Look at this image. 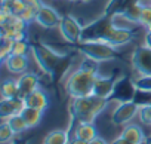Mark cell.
I'll return each instance as SVG.
<instances>
[{
  "mask_svg": "<svg viewBox=\"0 0 151 144\" xmlns=\"http://www.w3.org/2000/svg\"><path fill=\"white\" fill-rule=\"evenodd\" d=\"M70 144H89V141L82 140V138H77V137H74V138L70 141Z\"/></svg>",
  "mask_w": 151,
  "mask_h": 144,
  "instance_id": "cell-34",
  "label": "cell"
},
{
  "mask_svg": "<svg viewBox=\"0 0 151 144\" xmlns=\"http://www.w3.org/2000/svg\"><path fill=\"white\" fill-rule=\"evenodd\" d=\"M31 51V43L27 39H21V40H14V48H12V54L15 55H28V52Z\"/></svg>",
  "mask_w": 151,
  "mask_h": 144,
  "instance_id": "cell-25",
  "label": "cell"
},
{
  "mask_svg": "<svg viewBox=\"0 0 151 144\" xmlns=\"http://www.w3.org/2000/svg\"><path fill=\"white\" fill-rule=\"evenodd\" d=\"M61 15L58 14V11L46 3H43V6L36 12V20L34 22L39 24L40 27L46 28V30H52V28H58L59 22H61Z\"/></svg>",
  "mask_w": 151,
  "mask_h": 144,
  "instance_id": "cell-10",
  "label": "cell"
},
{
  "mask_svg": "<svg viewBox=\"0 0 151 144\" xmlns=\"http://www.w3.org/2000/svg\"><path fill=\"white\" fill-rule=\"evenodd\" d=\"M70 141L71 140L65 129H53L45 137L43 144H70Z\"/></svg>",
  "mask_w": 151,
  "mask_h": 144,
  "instance_id": "cell-22",
  "label": "cell"
},
{
  "mask_svg": "<svg viewBox=\"0 0 151 144\" xmlns=\"http://www.w3.org/2000/svg\"><path fill=\"white\" fill-rule=\"evenodd\" d=\"M58 28L65 42H68L71 45H79L82 42L83 27L79 22V20L74 18L73 15H62Z\"/></svg>",
  "mask_w": 151,
  "mask_h": 144,
  "instance_id": "cell-6",
  "label": "cell"
},
{
  "mask_svg": "<svg viewBox=\"0 0 151 144\" xmlns=\"http://www.w3.org/2000/svg\"><path fill=\"white\" fill-rule=\"evenodd\" d=\"M15 135H17V134H15V132L12 131V128L6 123V120H3L2 125H0V141H2L3 144L12 143V140H14Z\"/></svg>",
  "mask_w": 151,
  "mask_h": 144,
  "instance_id": "cell-27",
  "label": "cell"
},
{
  "mask_svg": "<svg viewBox=\"0 0 151 144\" xmlns=\"http://www.w3.org/2000/svg\"><path fill=\"white\" fill-rule=\"evenodd\" d=\"M132 67L142 76H151V49L142 46H138L133 49L130 56Z\"/></svg>",
  "mask_w": 151,
  "mask_h": 144,
  "instance_id": "cell-9",
  "label": "cell"
},
{
  "mask_svg": "<svg viewBox=\"0 0 151 144\" xmlns=\"http://www.w3.org/2000/svg\"><path fill=\"white\" fill-rule=\"evenodd\" d=\"M68 2H80V0H68Z\"/></svg>",
  "mask_w": 151,
  "mask_h": 144,
  "instance_id": "cell-38",
  "label": "cell"
},
{
  "mask_svg": "<svg viewBox=\"0 0 151 144\" xmlns=\"http://www.w3.org/2000/svg\"><path fill=\"white\" fill-rule=\"evenodd\" d=\"M139 104L135 100H129V101H123L119 103V106L113 110L111 113V122L117 126H124L127 123L132 122V119L135 116H138L139 113Z\"/></svg>",
  "mask_w": 151,
  "mask_h": 144,
  "instance_id": "cell-7",
  "label": "cell"
},
{
  "mask_svg": "<svg viewBox=\"0 0 151 144\" xmlns=\"http://www.w3.org/2000/svg\"><path fill=\"white\" fill-rule=\"evenodd\" d=\"M80 2H83V3H89V2H92V0H80Z\"/></svg>",
  "mask_w": 151,
  "mask_h": 144,
  "instance_id": "cell-37",
  "label": "cell"
},
{
  "mask_svg": "<svg viewBox=\"0 0 151 144\" xmlns=\"http://www.w3.org/2000/svg\"><path fill=\"white\" fill-rule=\"evenodd\" d=\"M25 106L27 107H33V109H39V110H43L46 111L47 107H49V97L47 94L42 89V88H37L34 89L33 92H30L25 98H22Z\"/></svg>",
  "mask_w": 151,
  "mask_h": 144,
  "instance_id": "cell-16",
  "label": "cell"
},
{
  "mask_svg": "<svg viewBox=\"0 0 151 144\" xmlns=\"http://www.w3.org/2000/svg\"><path fill=\"white\" fill-rule=\"evenodd\" d=\"M150 22H151V2H150V5H144L142 12H141V18H139V25L145 27Z\"/></svg>",
  "mask_w": 151,
  "mask_h": 144,
  "instance_id": "cell-29",
  "label": "cell"
},
{
  "mask_svg": "<svg viewBox=\"0 0 151 144\" xmlns=\"http://www.w3.org/2000/svg\"><path fill=\"white\" fill-rule=\"evenodd\" d=\"M96 135L98 132H96V126L93 122H77V125L74 128V137L86 140V141L93 140Z\"/></svg>",
  "mask_w": 151,
  "mask_h": 144,
  "instance_id": "cell-19",
  "label": "cell"
},
{
  "mask_svg": "<svg viewBox=\"0 0 151 144\" xmlns=\"http://www.w3.org/2000/svg\"><path fill=\"white\" fill-rule=\"evenodd\" d=\"M142 8H144V3L141 2V0H136V2L132 3V5L127 8V11H126L122 17H119V18L124 20V21L129 22V24H139V18H141Z\"/></svg>",
  "mask_w": 151,
  "mask_h": 144,
  "instance_id": "cell-21",
  "label": "cell"
},
{
  "mask_svg": "<svg viewBox=\"0 0 151 144\" xmlns=\"http://www.w3.org/2000/svg\"><path fill=\"white\" fill-rule=\"evenodd\" d=\"M18 89H19V97L25 98L30 92H33L34 89L39 88L40 85V77L39 75L33 73V71H25L24 75H21L18 79Z\"/></svg>",
  "mask_w": 151,
  "mask_h": 144,
  "instance_id": "cell-14",
  "label": "cell"
},
{
  "mask_svg": "<svg viewBox=\"0 0 151 144\" xmlns=\"http://www.w3.org/2000/svg\"><path fill=\"white\" fill-rule=\"evenodd\" d=\"M116 82H117V79H114L111 76L107 77V76L98 75L93 82L92 95H95L98 98H104V100H111L114 89H116Z\"/></svg>",
  "mask_w": 151,
  "mask_h": 144,
  "instance_id": "cell-11",
  "label": "cell"
},
{
  "mask_svg": "<svg viewBox=\"0 0 151 144\" xmlns=\"http://www.w3.org/2000/svg\"><path fill=\"white\" fill-rule=\"evenodd\" d=\"M31 54L39 65V68L43 71V73L49 75L50 77H53L59 67L62 65V62L65 61L67 55L58 52L56 49L50 48L49 45L43 43V42H37L31 45Z\"/></svg>",
  "mask_w": 151,
  "mask_h": 144,
  "instance_id": "cell-2",
  "label": "cell"
},
{
  "mask_svg": "<svg viewBox=\"0 0 151 144\" xmlns=\"http://www.w3.org/2000/svg\"><path fill=\"white\" fill-rule=\"evenodd\" d=\"M144 46L151 49V31H147L144 36Z\"/></svg>",
  "mask_w": 151,
  "mask_h": 144,
  "instance_id": "cell-32",
  "label": "cell"
},
{
  "mask_svg": "<svg viewBox=\"0 0 151 144\" xmlns=\"http://www.w3.org/2000/svg\"><path fill=\"white\" fill-rule=\"evenodd\" d=\"M2 45H0V59H2V62L12 54V48H14V40L9 39V37H5L2 36Z\"/></svg>",
  "mask_w": 151,
  "mask_h": 144,
  "instance_id": "cell-26",
  "label": "cell"
},
{
  "mask_svg": "<svg viewBox=\"0 0 151 144\" xmlns=\"http://www.w3.org/2000/svg\"><path fill=\"white\" fill-rule=\"evenodd\" d=\"M3 65L8 68L9 73L21 76V75L25 73V71H28V68H30V59H28V55H15V54H11L3 61Z\"/></svg>",
  "mask_w": 151,
  "mask_h": 144,
  "instance_id": "cell-13",
  "label": "cell"
},
{
  "mask_svg": "<svg viewBox=\"0 0 151 144\" xmlns=\"http://www.w3.org/2000/svg\"><path fill=\"white\" fill-rule=\"evenodd\" d=\"M99 75V73H98ZM96 73L88 71L82 67L76 68L73 73L65 80V92L71 98H80V97H88L92 95V88L93 82L98 76Z\"/></svg>",
  "mask_w": 151,
  "mask_h": 144,
  "instance_id": "cell-3",
  "label": "cell"
},
{
  "mask_svg": "<svg viewBox=\"0 0 151 144\" xmlns=\"http://www.w3.org/2000/svg\"><path fill=\"white\" fill-rule=\"evenodd\" d=\"M19 97V89H18V82L14 79H8L2 83V98H17Z\"/></svg>",
  "mask_w": 151,
  "mask_h": 144,
  "instance_id": "cell-23",
  "label": "cell"
},
{
  "mask_svg": "<svg viewBox=\"0 0 151 144\" xmlns=\"http://www.w3.org/2000/svg\"><path fill=\"white\" fill-rule=\"evenodd\" d=\"M89 144H108V143H107V140H105L104 137L96 135L93 140H91V141H89Z\"/></svg>",
  "mask_w": 151,
  "mask_h": 144,
  "instance_id": "cell-31",
  "label": "cell"
},
{
  "mask_svg": "<svg viewBox=\"0 0 151 144\" xmlns=\"http://www.w3.org/2000/svg\"><path fill=\"white\" fill-rule=\"evenodd\" d=\"M135 2L136 0H108V3L105 5V9H104V14L113 18H119Z\"/></svg>",
  "mask_w": 151,
  "mask_h": 144,
  "instance_id": "cell-18",
  "label": "cell"
},
{
  "mask_svg": "<svg viewBox=\"0 0 151 144\" xmlns=\"http://www.w3.org/2000/svg\"><path fill=\"white\" fill-rule=\"evenodd\" d=\"M5 120H6V123L12 128V131H14L15 134H22L24 131L30 129L28 125H27V122L24 120V117H22L21 114H14V116H11V117H8V119H5Z\"/></svg>",
  "mask_w": 151,
  "mask_h": 144,
  "instance_id": "cell-24",
  "label": "cell"
},
{
  "mask_svg": "<svg viewBox=\"0 0 151 144\" xmlns=\"http://www.w3.org/2000/svg\"><path fill=\"white\" fill-rule=\"evenodd\" d=\"M114 18L108 17V15H101L99 18L91 21L88 25L83 27L82 31V42H102L108 33V30L111 28V25L114 24Z\"/></svg>",
  "mask_w": 151,
  "mask_h": 144,
  "instance_id": "cell-5",
  "label": "cell"
},
{
  "mask_svg": "<svg viewBox=\"0 0 151 144\" xmlns=\"http://www.w3.org/2000/svg\"><path fill=\"white\" fill-rule=\"evenodd\" d=\"M142 144H151V137H147V138H145V141H144Z\"/></svg>",
  "mask_w": 151,
  "mask_h": 144,
  "instance_id": "cell-35",
  "label": "cell"
},
{
  "mask_svg": "<svg viewBox=\"0 0 151 144\" xmlns=\"http://www.w3.org/2000/svg\"><path fill=\"white\" fill-rule=\"evenodd\" d=\"M135 95H136V86H135L133 80H130L129 77L117 79L116 89H114V94H113V100H116L119 103H123V101L133 100Z\"/></svg>",
  "mask_w": 151,
  "mask_h": 144,
  "instance_id": "cell-12",
  "label": "cell"
},
{
  "mask_svg": "<svg viewBox=\"0 0 151 144\" xmlns=\"http://www.w3.org/2000/svg\"><path fill=\"white\" fill-rule=\"evenodd\" d=\"M24 107H25V103L21 97L11 98V100L2 98V101H0V117L5 120L14 114H21Z\"/></svg>",
  "mask_w": 151,
  "mask_h": 144,
  "instance_id": "cell-15",
  "label": "cell"
},
{
  "mask_svg": "<svg viewBox=\"0 0 151 144\" xmlns=\"http://www.w3.org/2000/svg\"><path fill=\"white\" fill-rule=\"evenodd\" d=\"M111 144H133V143H130L129 140H126V138H123V137H120V135H119V137L111 143Z\"/></svg>",
  "mask_w": 151,
  "mask_h": 144,
  "instance_id": "cell-33",
  "label": "cell"
},
{
  "mask_svg": "<svg viewBox=\"0 0 151 144\" xmlns=\"http://www.w3.org/2000/svg\"><path fill=\"white\" fill-rule=\"evenodd\" d=\"M110 100L98 98L95 95L80 97V98H73L70 104V116L76 122H93L98 114H101Z\"/></svg>",
  "mask_w": 151,
  "mask_h": 144,
  "instance_id": "cell-1",
  "label": "cell"
},
{
  "mask_svg": "<svg viewBox=\"0 0 151 144\" xmlns=\"http://www.w3.org/2000/svg\"><path fill=\"white\" fill-rule=\"evenodd\" d=\"M133 37H135V31L132 28L123 27V25H119L117 22H114L102 42H105V43H108L114 48H120V46L129 45L133 40Z\"/></svg>",
  "mask_w": 151,
  "mask_h": 144,
  "instance_id": "cell-8",
  "label": "cell"
},
{
  "mask_svg": "<svg viewBox=\"0 0 151 144\" xmlns=\"http://www.w3.org/2000/svg\"><path fill=\"white\" fill-rule=\"evenodd\" d=\"M43 110H39V109H33V107H24V110L21 111V116L24 117V120L27 122L28 128H36L40 125L42 119H43Z\"/></svg>",
  "mask_w": 151,
  "mask_h": 144,
  "instance_id": "cell-20",
  "label": "cell"
},
{
  "mask_svg": "<svg viewBox=\"0 0 151 144\" xmlns=\"http://www.w3.org/2000/svg\"><path fill=\"white\" fill-rule=\"evenodd\" d=\"M145 30H147V31H151V22L145 25Z\"/></svg>",
  "mask_w": 151,
  "mask_h": 144,
  "instance_id": "cell-36",
  "label": "cell"
},
{
  "mask_svg": "<svg viewBox=\"0 0 151 144\" xmlns=\"http://www.w3.org/2000/svg\"><path fill=\"white\" fill-rule=\"evenodd\" d=\"M120 137L129 140L133 144H142L145 141V138H147L144 129L138 123H127V125H124V128L120 132Z\"/></svg>",
  "mask_w": 151,
  "mask_h": 144,
  "instance_id": "cell-17",
  "label": "cell"
},
{
  "mask_svg": "<svg viewBox=\"0 0 151 144\" xmlns=\"http://www.w3.org/2000/svg\"><path fill=\"white\" fill-rule=\"evenodd\" d=\"M77 51L83 56L91 58L99 64L119 58L117 48H114L105 42H80L77 45Z\"/></svg>",
  "mask_w": 151,
  "mask_h": 144,
  "instance_id": "cell-4",
  "label": "cell"
},
{
  "mask_svg": "<svg viewBox=\"0 0 151 144\" xmlns=\"http://www.w3.org/2000/svg\"><path fill=\"white\" fill-rule=\"evenodd\" d=\"M138 117H139V120H141L144 125L151 126V103H148V104H142V106L139 107Z\"/></svg>",
  "mask_w": 151,
  "mask_h": 144,
  "instance_id": "cell-28",
  "label": "cell"
},
{
  "mask_svg": "<svg viewBox=\"0 0 151 144\" xmlns=\"http://www.w3.org/2000/svg\"><path fill=\"white\" fill-rule=\"evenodd\" d=\"M22 2H24V5H25L27 8H30V9L36 11V12L43 6V2H42V0H22Z\"/></svg>",
  "mask_w": 151,
  "mask_h": 144,
  "instance_id": "cell-30",
  "label": "cell"
},
{
  "mask_svg": "<svg viewBox=\"0 0 151 144\" xmlns=\"http://www.w3.org/2000/svg\"><path fill=\"white\" fill-rule=\"evenodd\" d=\"M150 2H151V0H150Z\"/></svg>",
  "mask_w": 151,
  "mask_h": 144,
  "instance_id": "cell-40",
  "label": "cell"
},
{
  "mask_svg": "<svg viewBox=\"0 0 151 144\" xmlns=\"http://www.w3.org/2000/svg\"><path fill=\"white\" fill-rule=\"evenodd\" d=\"M2 2H8V0H2Z\"/></svg>",
  "mask_w": 151,
  "mask_h": 144,
  "instance_id": "cell-39",
  "label": "cell"
}]
</instances>
